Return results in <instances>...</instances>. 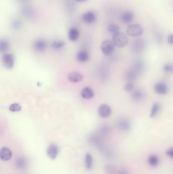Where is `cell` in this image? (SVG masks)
<instances>
[{
	"mask_svg": "<svg viewBox=\"0 0 173 174\" xmlns=\"http://www.w3.org/2000/svg\"><path fill=\"white\" fill-rule=\"evenodd\" d=\"M115 46L113 41L109 40H106L102 43L101 48L105 55L109 56L113 54L115 49Z\"/></svg>",
	"mask_w": 173,
	"mask_h": 174,
	"instance_id": "7a4b0ae2",
	"label": "cell"
},
{
	"mask_svg": "<svg viewBox=\"0 0 173 174\" xmlns=\"http://www.w3.org/2000/svg\"><path fill=\"white\" fill-rule=\"evenodd\" d=\"M113 42L115 47L118 48H123L128 43V37L123 33L119 32L113 35Z\"/></svg>",
	"mask_w": 173,
	"mask_h": 174,
	"instance_id": "6da1fadb",
	"label": "cell"
},
{
	"mask_svg": "<svg viewBox=\"0 0 173 174\" xmlns=\"http://www.w3.org/2000/svg\"><path fill=\"white\" fill-rule=\"evenodd\" d=\"M81 19L84 23L90 24L94 23L96 21L97 17L93 12H87L82 15Z\"/></svg>",
	"mask_w": 173,
	"mask_h": 174,
	"instance_id": "8fae6325",
	"label": "cell"
},
{
	"mask_svg": "<svg viewBox=\"0 0 173 174\" xmlns=\"http://www.w3.org/2000/svg\"><path fill=\"white\" fill-rule=\"evenodd\" d=\"M108 30L112 33H116L120 31V27L116 24H111L108 27Z\"/></svg>",
	"mask_w": 173,
	"mask_h": 174,
	"instance_id": "f1b7e54d",
	"label": "cell"
},
{
	"mask_svg": "<svg viewBox=\"0 0 173 174\" xmlns=\"http://www.w3.org/2000/svg\"><path fill=\"white\" fill-rule=\"evenodd\" d=\"M76 1L79 2H83L86 1V0H76Z\"/></svg>",
	"mask_w": 173,
	"mask_h": 174,
	"instance_id": "e575fe53",
	"label": "cell"
},
{
	"mask_svg": "<svg viewBox=\"0 0 173 174\" xmlns=\"http://www.w3.org/2000/svg\"><path fill=\"white\" fill-rule=\"evenodd\" d=\"M14 56L12 54H4L2 56V62L5 68L11 69L14 65Z\"/></svg>",
	"mask_w": 173,
	"mask_h": 174,
	"instance_id": "5b68a950",
	"label": "cell"
},
{
	"mask_svg": "<svg viewBox=\"0 0 173 174\" xmlns=\"http://www.w3.org/2000/svg\"><path fill=\"white\" fill-rule=\"evenodd\" d=\"M116 125L118 129L122 131H128L131 129L132 126L130 120L125 118L118 120Z\"/></svg>",
	"mask_w": 173,
	"mask_h": 174,
	"instance_id": "52a82bcc",
	"label": "cell"
},
{
	"mask_svg": "<svg viewBox=\"0 0 173 174\" xmlns=\"http://www.w3.org/2000/svg\"><path fill=\"white\" fill-rule=\"evenodd\" d=\"M12 155V154L10 149L6 147L1 149L0 151V158L2 160L8 161L10 160L11 158Z\"/></svg>",
	"mask_w": 173,
	"mask_h": 174,
	"instance_id": "4fadbf2b",
	"label": "cell"
},
{
	"mask_svg": "<svg viewBox=\"0 0 173 174\" xmlns=\"http://www.w3.org/2000/svg\"><path fill=\"white\" fill-rule=\"evenodd\" d=\"M137 77V73L133 69L127 70L125 72L124 78L128 82H132L135 81Z\"/></svg>",
	"mask_w": 173,
	"mask_h": 174,
	"instance_id": "9a60e30c",
	"label": "cell"
},
{
	"mask_svg": "<svg viewBox=\"0 0 173 174\" xmlns=\"http://www.w3.org/2000/svg\"><path fill=\"white\" fill-rule=\"evenodd\" d=\"M161 109H162V105L161 103L155 102L152 105V108L151 109L150 117L152 118L156 117L160 112Z\"/></svg>",
	"mask_w": 173,
	"mask_h": 174,
	"instance_id": "e0dca14e",
	"label": "cell"
},
{
	"mask_svg": "<svg viewBox=\"0 0 173 174\" xmlns=\"http://www.w3.org/2000/svg\"><path fill=\"white\" fill-rule=\"evenodd\" d=\"M167 40L169 44L173 45V34H169L167 36Z\"/></svg>",
	"mask_w": 173,
	"mask_h": 174,
	"instance_id": "d6a6232c",
	"label": "cell"
},
{
	"mask_svg": "<svg viewBox=\"0 0 173 174\" xmlns=\"http://www.w3.org/2000/svg\"><path fill=\"white\" fill-rule=\"evenodd\" d=\"M127 33L131 37H138L143 34V29L140 25H132L127 28Z\"/></svg>",
	"mask_w": 173,
	"mask_h": 174,
	"instance_id": "3957f363",
	"label": "cell"
},
{
	"mask_svg": "<svg viewBox=\"0 0 173 174\" xmlns=\"http://www.w3.org/2000/svg\"><path fill=\"white\" fill-rule=\"evenodd\" d=\"M16 166L19 169H24L27 166V161L24 158H20L16 161Z\"/></svg>",
	"mask_w": 173,
	"mask_h": 174,
	"instance_id": "cb8c5ba5",
	"label": "cell"
},
{
	"mask_svg": "<svg viewBox=\"0 0 173 174\" xmlns=\"http://www.w3.org/2000/svg\"><path fill=\"white\" fill-rule=\"evenodd\" d=\"M34 47L38 51H43L46 47V43L42 40H38L34 43Z\"/></svg>",
	"mask_w": 173,
	"mask_h": 174,
	"instance_id": "44dd1931",
	"label": "cell"
},
{
	"mask_svg": "<svg viewBox=\"0 0 173 174\" xmlns=\"http://www.w3.org/2000/svg\"><path fill=\"white\" fill-rule=\"evenodd\" d=\"M131 98L135 101H140L144 99L145 94L143 91L141 89L137 88L131 92Z\"/></svg>",
	"mask_w": 173,
	"mask_h": 174,
	"instance_id": "30bf717a",
	"label": "cell"
},
{
	"mask_svg": "<svg viewBox=\"0 0 173 174\" xmlns=\"http://www.w3.org/2000/svg\"><path fill=\"white\" fill-rule=\"evenodd\" d=\"M59 148L55 143H51L47 149V155L51 160H54L58 156Z\"/></svg>",
	"mask_w": 173,
	"mask_h": 174,
	"instance_id": "277c9868",
	"label": "cell"
},
{
	"mask_svg": "<svg viewBox=\"0 0 173 174\" xmlns=\"http://www.w3.org/2000/svg\"><path fill=\"white\" fill-rule=\"evenodd\" d=\"M148 163L151 167H156L159 163V158L155 155H151L148 158Z\"/></svg>",
	"mask_w": 173,
	"mask_h": 174,
	"instance_id": "603a6c76",
	"label": "cell"
},
{
	"mask_svg": "<svg viewBox=\"0 0 173 174\" xmlns=\"http://www.w3.org/2000/svg\"><path fill=\"white\" fill-rule=\"evenodd\" d=\"M85 166L86 169L90 170L93 167V159L90 153H87L85 157Z\"/></svg>",
	"mask_w": 173,
	"mask_h": 174,
	"instance_id": "ffe728a7",
	"label": "cell"
},
{
	"mask_svg": "<svg viewBox=\"0 0 173 174\" xmlns=\"http://www.w3.org/2000/svg\"><path fill=\"white\" fill-rule=\"evenodd\" d=\"M79 37V32L74 27L71 28L68 32V38L71 41H76Z\"/></svg>",
	"mask_w": 173,
	"mask_h": 174,
	"instance_id": "2e32d148",
	"label": "cell"
},
{
	"mask_svg": "<svg viewBox=\"0 0 173 174\" xmlns=\"http://www.w3.org/2000/svg\"><path fill=\"white\" fill-rule=\"evenodd\" d=\"M94 92L89 87H85L81 91V96L83 98L89 99L94 96Z\"/></svg>",
	"mask_w": 173,
	"mask_h": 174,
	"instance_id": "ac0fdd59",
	"label": "cell"
},
{
	"mask_svg": "<svg viewBox=\"0 0 173 174\" xmlns=\"http://www.w3.org/2000/svg\"><path fill=\"white\" fill-rule=\"evenodd\" d=\"M134 17V13L132 11H128L124 12L121 14L120 19L123 23L124 24H128L132 21Z\"/></svg>",
	"mask_w": 173,
	"mask_h": 174,
	"instance_id": "5bb4252c",
	"label": "cell"
},
{
	"mask_svg": "<svg viewBox=\"0 0 173 174\" xmlns=\"http://www.w3.org/2000/svg\"><path fill=\"white\" fill-rule=\"evenodd\" d=\"M9 45L6 40H1L0 41V51H6L8 50Z\"/></svg>",
	"mask_w": 173,
	"mask_h": 174,
	"instance_id": "4316f807",
	"label": "cell"
},
{
	"mask_svg": "<svg viewBox=\"0 0 173 174\" xmlns=\"http://www.w3.org/2000/svg\"><path fill=\"white\" fill-rule=\"evenodd\" d=\"M105 171L107 174H114L116 171V168L112 164H107L105 167Z\"/></svg>",
	"mask_w": 173,
	"mask_h": 174,
	"instance_id": "484cf974",
	"label": "cell"
},
{
	"mask_svg": "<svg viewBox=\"0 0 173 174\" xmlns=\"http://www.w3.org/2000/svg\"><path fill=\"white\" fill-rule=\"evenodd\" d=\"M166 154L169 157L173 158V147L170 148L166 151Z\"/></svg>",
	"mask_w": 173,
	"mask_h": 174,
	"instance_id": "1f68e13d",
	"label": "cell"
},
{
	"mask_svg": "<svg viewBox=\"0 0 173 174\" xmlns=\"http://www.w3.org/2000/svg\"><path fill=\"white\" fill-rule=\"evenodd\" d=\"M118 174H128V172L125 171V170H120L118 172Z\"/></svg>",
	"mask_w": 173,
	"mask_h": 174,
	"instance_id": "836d02e7",
	"label": "cell"
},
{
	"mask_svg": "<svg viewBox=\"0 0 173 174\" xmlns=\"http://www.w3.org/2000/svg\"><path fill=\"white\" fill-rule=\"evenodd\" d=\"M134 90V84L132 82H128L124 86V90L127 92H132Z\"/></svg>",
	"mask_w": 173,
	"mask_h": 174,
	"instance_id": "f546056e",
	"label": "cell"
},
{
	"mask_svg": "<svg viewBox=\"0 0 173 174\" xmlns=\"http://www.w3.org/2000/svg\"><path fill=\"white\" fill-rule=\"evenodd\" d=\"M65 43L63 41H55L52 43L51 47L54 50H59L65 46Z\"/></svg>",
	"mask_w": 173,
	"mask_h": 174,
	"instance_id": "d4e9b609",
	"label": "cell"
},
{
	"mask_svg": "<svg viewBox=\"0 0 173 174\" xmlns=\"http://www.w3.org/2000/svg\"><path fill=\"white\" fill-rule=\"evenodd\" d=\"M78 61L80 62H86L89 59V54L86 51H81L78 53L76 57Z\"/></svg>",
	"mask_w": 173,
	"mask_h": 174,
	"instance_id": "d6986e66",
	"label": "cell"
},
{
	"mask_svg": "<svg viewBox=\"0 0 173 174\" xmlns=\"http://www.w3.org/2000/svg\"><path fill=\"white\" fill-rule=\"evenodd\" d=\"M145 47V41L143 39L139 38L135 40L132 45V51L136 52L143 51Z\"/></svg>",
	"mask_w": 173,
	"mask_h": 174,
	"instance_id": "9c48e42d",
	"label": "cell"
},
{
	"mask_svg": "<svg viewBox=\"0 0 173 174\" xmlns=\"http://www.w3.org/2000/svg\"><path fill=\"white\" fill-rule=\"evenodd\" d=\"M21 109V106L18 103H14L9 106V110L11 112H19Z\"/></svg>",
	"mask_w": 173,
	"mask_h": 174,
	"instance_id": "4dcf8cb0",
	"label": "cell"
},
{
	"mask_svg": "<svg viewBox=\"0 0 173 174\" xmlns=\"http://www.w3.org/2000/svg\"><path fill=\"white\" fill-rule=\"evenodd\" d=\"M154 90L158 94L166 95L169 92L167 86L165 83L158 82L154 85Z\"/></svg>",
	"mask_w": 173,
	"mask_h": 174,
	"instance_id": "ba28073f",
	"label": "cell"
},
{
	"mask_svg": "<svg viewBox=\"0 0 173 174\" xmlns=\"http://www.w3.org/2000/svg\"><path fill=\"white\" fill-rule=\"evenodd\" d=\"M83 75L80 72L77 71L72 72L68 75V78L71 83L80 82L83 79Z\"/></svg>",
	"mask_w": 173,
	"mask_h": 174,
	"instance_id": "7c38bea8",
	"label": "cell"
},
{
	"mask_svg": "<svg viewBox=\"0 0 173 174\" xmlns=\"http://www.w3.org/2000/svg\"><path fill=\"white\" fill-rule=\"evenodd\" d=\"M99 116L103 119H106L111 115V108L106 104L101 105L98 109Z\"/></svg>",
	"mask_w": 173,
	"mask_h": 174,
	"instance_id": "8992f818",
	"label": "cell"
},
{
	"mask_svg": "<svg viewBox=\"0 0 173 174\" xmlns=\"http://www.w3.org/2000/svg\"><path fill=\"white\" fill-rule=\"evenodd\" d=\"M144 68H145L144 63L143 61L139 60L136 62L134 65L133 69L138 74L143 71Z\"/></svg>",
	"mask_w": 173,
	"mask_h": 174,
	"instance_id": "7402d4cb",
	"label": "cell"
},
{
	"mask_svg": "<svg viewBox=\"0 0 173 174\" xmlns=\"http://www.w3.org/2000/svg\"><path fill=\"white\" fill-rule=\"evenodd\" d=\"M163 70L167 74H173V63H169L165 64Z\"/></svg>",
	"mask_w": 173,
	"mask_h": 174,
	"instance_id": "83f0119b",
	"label": "cell"
}]
</instances>
